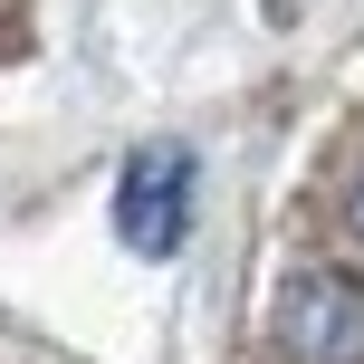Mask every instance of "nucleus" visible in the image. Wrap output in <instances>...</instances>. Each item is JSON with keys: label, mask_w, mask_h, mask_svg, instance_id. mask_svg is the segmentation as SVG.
Returning a JSON list of instances; mask_svg holds the SVG:
<instances>
[{"label": "nucleus", "mask_w": 364, "mask_h": 364, "mask_svg": "<svg viewBox=\"0 0 364 364\" xmlns=\"http://www.w3.org/2000/svg\"><path fill=\"white\" fill-rule=\"evenodd\" d=\"M182 230H192V154L182 144H144L115 182V240L144 259H173Z\"/></svg>", "instance_id": "nucleus-1"}, {"label": "nucleus", "mask_w": 364, "mask_h": 364, "mask_svg": "<svg viewBox=\"0 0 364 364\" xmlns=\"http://www.w3.org/2000/svg\"><path fill=\"white\" fill-rule=\"evenodd\" d=\"M278 346L297 364H364V288L336 269H297L278 288Z\"/></svg>", "instance_id": "nucleus-2"}, {"label": "nucleus", "mask_w": 364, "mask_h": 364, "mask_svg": "<svg viewBox=\"0 0 364 364\" xmlns=\"http://www.w3.org/2000/svg\"><path fill=\"white\" fill-rule=\"evenodd\" d=\"M346 230H355V240H364V182H355V201H346Z\"/></svg>", "instance_id": "nucleus-3"}]
</instances>
